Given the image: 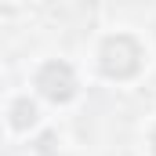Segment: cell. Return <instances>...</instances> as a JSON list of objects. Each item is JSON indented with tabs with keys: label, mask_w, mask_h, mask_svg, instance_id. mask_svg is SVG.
I'll list each match as a JSON object with an SVG mask.
<instances>
[{
	"label": "cell",
	"mask_w": 156,
	"mask_h": 156,
	"mask_svg": "<svg viewBox=\"0 0 156 156\" xmlns=\"http://www.w3.org/2000/svg\"><path fill=\"white\" fill-rule=\"evenodd\" d=\"M142 62H145V47L131 37V33H113V37L102 40V47H98V66H102V73L109 80L138 76Z\"/></svg>",
	"instance_id": "cell-1"
},
{
	"label": "cell",
	"mask_w": 156,
	"mask_h": 156,
	"mask_svg": "<svg viewBox=\"0 0 156 156\" xmlns=\"http://www.w3.org/2000/svg\"><path fill=\"white\" fill-rule=\"evenodd\" d=\"M37 91L47 98V102H55V105H62V102H69L73 94H76V73H73V66L69 62H44L37 69Z\"/></svg>",
	"instance_id": "cell-2"
},
{
	"label": "cell",
	"mask_w": 156,
	"mask_h": 156,
	"mask_svg": "<svg viewBox=\"0 0 156 156\" xmlns=\"http://www.w3.org/2000/svg\"><path fill=\"white\" fill-rule=\"evenodd\" d=\"M37 123V105L29 102V98H18L15 105H11V127L15 131H29Z\"/></svg>",
	"instance_id": "cell-3"
},
{
	"label": "cell",
	"mask_w": 156,
	"mask_h": 156,
	"mask_svg": "<svg viewBox=\"0 0 156 156\" xmlns=\"http://www.w3.org/2000/svg\"><path fill=\"white\" fill-rule=\"evenodd\" d=\"M149 149H153V156H156V127L149 131Z\"/></svg>",
	"instance_id": "cell-4"
}]
</instances>
